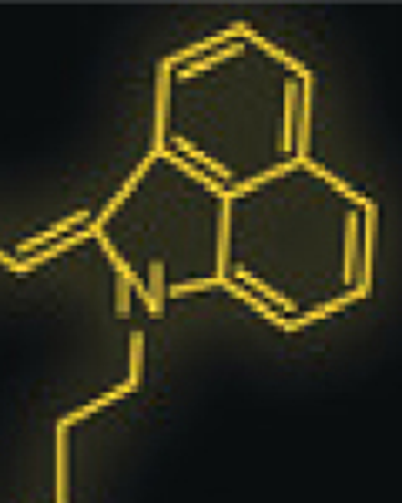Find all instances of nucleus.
Segmentation results:
<instances>
[{
	"mask_svg": "<svg viewBox=\"0 0 402 503\" xmlns=\"http://www.w3.org/2000/svg\"><path fill=\"white\" fill-rule=\"evenodd\" d=\"M91 218V212L88 208H81V212H74V215H67L64 222H57L54 228H47V232H41V236H31L24 238L21 246H17V256H34V252H41V246H47V242H61L64 236H71L74 228H84V222Z\"/></svg>",
	"mask_w": 402,
	"mask_h": 503,
	"instance_id": "f257e3e1",
	"label": "nucleus"
},
{
	"mask_svg": "<svg viewBox=\"0 0 402 503\" xmlns=\"http://www.w3.org/2000/svg\"><path fill=\"white\" fill-rule=\"evenodd\" d=\"M171 141H175V148H178V154L181 158H188V162H195V168L201 164V172H211V178H222V182H232V168L228 164H218L211 154H205L201 148H195V144L188 141V138H181V134H171Z\"/></svg>",
	"mask_w": 402,
	"mask_h": 503,
	"instance_id": "7ed1b4c3",
	"label": "nucleus"
},
{
	"mask_svg": "<svg viewBox=\"0 0 402 503\" xmlns=\"http://www.w3.org/2000/svg\"><path fill=\"white\" fill-rule=\"evenodd\" d=\"M242 51H245V44L242 41H232V44H225V47H215V51H208L205 58H198V61L185 64V68L178 71V78L188 81V78H195V74H205V71H211V68H218V64H225L228 58H238Z\"/></svg>",
	"mask_w": 402,
	"mask_h": 503,
	"instance_id": "20e7f679",
	"label": "nucleus"
},
{
	"mask_svg": "<svg viewBox=\"0 0 402 503\" xmlns=\"http://www.w3.org/2000/svg\"><path fill=\"white\" fill-rule=\"evenodd\" d=\"M295 111H299V81H285V118H282V152L295 148Z\"/></svg>",
	"mask_w": 402,
	"mask_h": 503,
	"instance_id": "39448f33",
	"label": "nucleus"
},
{
	"mask_svg": "<svg viewBox=\"0 0 402 503\" xmlns=\"http://www.w3.org/2000/svg\"><path fill=\"white\" fill-rule=\"evenodd\" d=\"M165 312V262H151V282H148V316Z\"/></svg>",
	"mask_w": 402,
	"mask_h": 503,
	"instance_id": "0eeeda50",
	"label": "nucleus"
},
{
	"mask_svg": "<svg viewBox=\"0 0 402 503\" xmlns=\"http://www.w3.org/2000/svg\"><path fill=\"white\" fill-rule=\"evenodd\" d=\"M342 276L345 282H356V272H359V215L345 218V262H342Z\"/></svg>",
	"mask_w": 402,
	"mask_h": 503,
	"instance_id": "423d86ee",
	"label": "nucleus"
},
{
	"mask_svg": "<svg viewBox=\"0 0 402 503\" xmlns=\"http://www.w3.org/2000/svg\"><path fill=\"white\" fill-rule=\"evenodd\" d=\"M232 276H235L238 286H245L248 292H252V296L258 292L265 306H272V309H285V312H289V316L295 319V302H292V299H285L282 292H275V288L268 286V282H262L258 276H252V272H248L245 266H235V268H232Z\"/></svg>",
	"mask_w": 402,
	"mask_h": 503,
	"instance_id": "f03ea898",
	"label": "nucleus"
},
{
	"mask_svg": "<svg viewBox=\"0 0 402 503\" xmlns=\"http://www.w3.org/2000/svg\"><path fill=\"white\" fill-rule=\"evenodd\" d=\"M168 162L175 164V168H181V172H185L188 178H195V182H201V185H205L208 192H215V195H222V192H225V188L218 185L215 178H211V175H205V172H201V168H195V164L188 162V158H181V154H178V152H171V158H168Z\"/></svg>",
	"mask_w": 402,
	"mask_h": 503,
	"instance_id": "6e6552de",
	"label": "nucleus"
}]
</instances>
